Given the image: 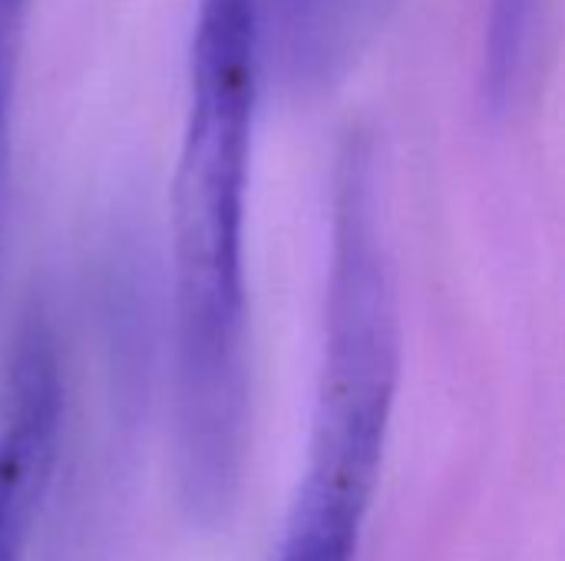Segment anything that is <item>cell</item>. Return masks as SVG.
Masks as SVG:
<instances>
[{
	"instance_id": "1",
	"label": "cell",
	"mask_w": 565,
	"mask_h": 561,
	"mask_svg": "<svg viewBox=\"0 0 565 561\" xmlns=\"http://www.w3.org/2000/svg\"><path fill=\"white\" fill-rule=\"evenodd\" d=\"M258 93L255 0H199L172 182V324L179 496L212 526L232 513L248 440L245 215Z\"/></svg>"
},
{
	"instance_id": "4",
	"label": "cell",
	"mask_w": 565,
	"mask_h": 561,
	"mask_svg": "<svg viewBox=\"0 0 565 561\" xmlns=\"http://www.w3.org/2000/svg\"><path fill=\"white\" fill-rule=\"evenodd\" d=\"M543 0H490L483 43V89L497 109H507L530 69Z\"/></svg>"
},
{
	"instance_id": "2",
	"label": "cell",
	"mask_w": 565,
	"mask_h": 561,
	"mask_svg": "<svg viewBox=\"0 0 565 561\" xmlns=\"http://www.w3.org/2000/svg\"><path fill=\"white\" fill-rule=\"evenodd\" d=\"M60 344L43 314L20 324L0 384V561H23L63 433Z\"/></svg>"
},
{
	"instance_id": "5",
	"label": "cell",
	"mask_w": 565,
	"mask_h": 561,
	"mask_svg": "<svg viewBox=\"0 0 565 561\" xmlns=\"http://www.w3.org/2000/svg\"><path fill=\"white\" fill-rule=\"evenodd\" d=\"M30 0H0V198L7 175V145H10V116H13V89L23 50Z\"/></svg>"
},
{
	"instance_id": "3",
	"label": "cell",
	"mask_w": 565,
	"mask_h": 561,
	"mask_svg": "<svg viewBox=\"0 0 565 561\" xmlns=\"http://www.w3.org/2000/svg\"><path fill=\"white\" fill-rule=\"evenodd\" d=\"M401 0H255L258 73L288 103L341 86Z\"/></svg>"
}]
</instances>
